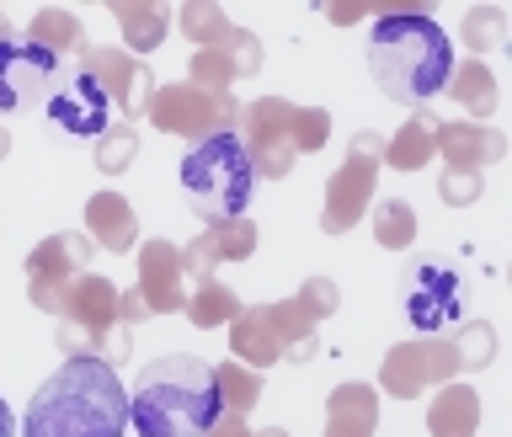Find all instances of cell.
<instances>
[{
    "mask_svg": "<svg viewBox=\"0 0 512 437\" xmlns=\"http://www.w3.org/2000/svg\"><path fill=\"white\" fill-rule=\"evenodd\" d=\"M368 80L400 107H422L454 80V38L427 11H390L368 27L363 43Z\"/></svg>",
    "mask_w": 512,
    "mask_h": 437,
    "instance_id": "obj_1",
    "label": "cell"
},
{
    "mask_svg": "<svg viewBox=\"0 0 512 437\" xmlns=\"http://www.w3.org/2000/svg\"><path fill=\"white\" fill-rule=\"evenodd\" d=\"M128 390L107 358H64L27 400L22 437H123Z\"/></svg>",
    "mask_w": 512,
    "mask_h": 437,
    "instance_id": "obj_2",
    "label": "cell"
},
{
    "mask_svg": "<svg viewBox=\"0 0 512 437\" xmlns=\"http://www.w3.org/2000/svg\"><path fill=\"white\" fill-rule=\"evenodd\" d=\"M224 422V390L214 363L171 352L150 358L128 390V427L139 437H208Z\"/></svg>",
    "mask_w": 512,
    "mask_h": 437,
    "instance_id": "obj_3",
    "label": "cell"
},
{
    "mask_svg": "<svg viewBox=\"0 0 512 437\" xmlns=\"http://www.w3.org/2000/svg\"><path fill=\"white\" fill-rule=\"evenodd\" d=\"M182 198L198 219L224 224L240 219L256 198V160L246 150V139L219 128L203 144H192L182 155Z\"/></svg>",
    "mask_w": 512,
    "mask_h": 437,
    "instance_id": "obj_4",
    "label": "cell"
},
{
    "mask_svg": "<svg viewBox=\"0 0 512 437\" xmlns=\"http://www.w3.org/2000/svg\"><path fill=\"white\" fill-rule=\"evenodd\" d=\"M400 310H406L411 331H422V336L454 331L464 310H470L464 267L454 256H422V262H411L406 278H400Z\"/></svg>",
    "mask_w": 512,
    "mask_h": 437,
    "instance_id": "obj_5",
    "label": "cell"
},
{
    "mask_svg": "<svg viewBox=\"0 0 512 437\" xmlns=\"http://www.w3.org/2000/svg\"><path fill=\"white\" fill-rule=\"evenodd\" d=\"M43 118H48V128H54L59 139L96 144V139L112 128V91H107V80L96 75V70H80V64H70V70H64V80L48 91Z\"/></svg>",
    "mask_w": 512,
    "mask_h": 437,
    "instance_id": "obj_6",
    "label": "cell"
},
{
    "mask_svg": "<svg viewBox=\"0 0 512 437\" xmlns=\"http://www.w3.org/2000/svg\"><path fill=\"white\" fill-rule=\"evenodd\" d=\"M64 64L48 43H27V38H0V112L22 118L48 102V91L64 80Z\"/></svg>",
    "mask_w": 512,
    "mask_h": 437,
    "instance_id": "obj_7",
    "label": "cell"
},
{
    "mask_svg": "<svg viewBox=\"0 0 512 437\" xmlns=\"http://www.w3.org/2000/svg\"><path fill=\"white\" fill-rule=\"evenodd\" d=\"M0 437H16V416H11L6 400H0Z\"/></svg>",
    "mask_w": 512,
    "mask_h": 437,
    "instance_id": "obj_8",
    "label": "cell"
}]
</instances>
